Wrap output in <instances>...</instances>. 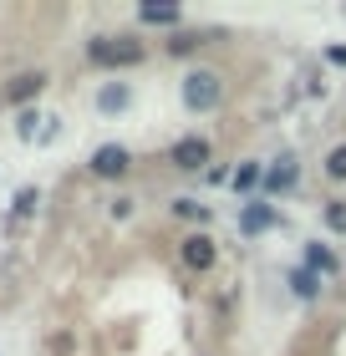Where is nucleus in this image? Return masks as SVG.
<instances>
[{
    "label": "nucleus",
    "mask_w": 346,
    "mask_h": 356,
    "mask_svg": "<svg viewBox=\"0 0 346 356\" xmlns=\"http://www.w3.org/2000/svg\"><path fill=\"white\" fill-rule=\"evenodd\" d=\"M127 163H133V158H127V148H118V143H107V148L92 153V173L97 178H123Z\"/></svg>",
    "instance_id": "nucleus-3"
},
{
    "label": "nucleus",
    "mask_w": 346,
    "mask_h": 356,
    "mask_svg": "<svg viewBox=\"0 0 346 356\" xmlns=\"http://www.w3.org/2000/svg\"><path fill=\"white\" fill-rule=\"evenodd\" d=\"M21 138H36V112H21V127H15Z\"/></svg>",
    "instance_id": "nucleus-18"
},
{
    "label": "nucleus",
    "mask_w": 346,
    "mask_h": 356,
    "mask_svg": "<svg viewBox=\"0 0 346 356\" xmlns=\"http://www.w3.org/2000/svg\"><path fill=\"white\" fill-rule=\"evenodd\" d=\"M331 61H336V67H346V46H331Z\"/></svg>",
    "instance_id": "nucleus-19"
},
{
    "label": "nucleus",
    "mask_w": 346,
    "mask_h": 356,
    "mask_svg": "<svg viewBox=\"0 0 346 356\" xmlns=\"http://www.w3.org/2000/svg\"><path fill=\"white\" fill-rule=\"evenodd\" d=\"M306 265L321 270V275H336V254L326 250V245H306Z\"/></svg>",
    "instance_id": "nucleus-9"
},
{
    "label": "nucleus",
    "mask_w": 346,
    "mask_h": 356,
    "mask_svg": "<svg viewBox=\"0 0 346 356\" xmlns=\"http://www.w3.org/2000/svg\"><path fill=\"white\" fill-rule=\"evenodd\" d=\"M290 290H295V296H301V300H310V296H316V290H321L316 270H290Z\"/></svg>",
    "instance_id": "nucleus-10"
},
{
    "label": "nucleus",
    "mask_w": 346,
    "mask_h": 356,
    "mask_svg": "<svg viewBox=\"0 0 346 356\" xmlns=\"http://www.w3.org/2000/svg\"><path fill=\"white\" fill-rule=\"evenodd\" d=\"M275 219H280V214H275L270 204H250V209H244V214H239V229H244V234H265V229H270Z\"/></svg>",
    "instance_id": "nucleus-7"
},
{
    "label": "nucleus",
    "mask_w": 346,
    "mask_h": 356,
    "mask_svg": "<svg viewBox=\"0 0 346 356\" xmlns=\"http://www.w3.org/2000/svg\"><path fill=\"white\" fill-rule=\"evenodd\" d=\"M87 56L97 61V67H138V61H143V46L127 41V36H118V41H112V36H97V41L87 46Z\"/></svg>",
    "instance_id": "nucleus-2"
},
{
    "label": "nucleus",
    "mask_w": 346,
    "mask_h": 356,
    "mask_svg": "<svg viewBox=\"0 0 346 356\" xmlns=\"http://www.w3.org/2000/svg\"><path fill=\"white\" fill-rule=\"evenodd\" d=\"M173 209H178V214H184V219H199V224L209 219V209H204V204H194V199H178Z\"/></svg>",
    "instance_id": "nucleus-15"
},
{
    "label": "nucleus",
    "mask_w": 346,
    "mask_h": 356,
    "mask_svg": "<svg viewBox=\"0 0 346 356\" xmlns=\"http://www.w3.org/2000/svg\"><path fill=\"white\" fill-rule=\"evenodd\" d=\"M184 265H194V270H209V265H214V239H204V234H189V239H184Z\"/></svg>",
    "instance_id": "nucleus-5"
},
{
    "label": "nucleus",
    "mask_w": 346,
    "mask_h": 356,
    "mask_svg": "<svg viewBox=\"0 0 346 356\" xmlns=\"http://www.w3.org/2000/svg\"><path fill=\"white\" fill-rule=\"evenodd\" d=\"M260 184V163H239V173H235V188L244 193V188H255Z\"/></svg>",
    "instance_id": "nucleus-13"
},
{
    "label": "nucleus",
    "mask_w": 346,
    "mask_h": 356,
    "mask_svg": "<svg viewBox=\"0 0 346 356\" xmlns=\"http://www.w3.org/2000/svg\"><path fill=\"white\" fill-rule=\"evenodd\" d=\"M173 163L189 168V173L204 168V163H209V143H204L199 133H194V138H178V143H173Z\"/></svg>",
    "instance_id": "nucleus-4"
},
{
    "label": "nucleus",
    "mask_w": 346,
    "mask_h": 356,
    "mask_svg": "<svg viewBox=\"0 0 346 356\" xmlns=\"http://www.w3.org/2000/svg\"><path fill=\"white\" fill-rule=\"evenodd\" d=\"M295 178H301V168H295V158H280V163L265 173V188L270 193H290L295 188Z\"/></svg>",
    "instance_id": "nucleus-6"
},
{
    "label": "nucleus",
    "mask_w": 346,
    "mask_h": 356,
    "mask_svg": "<svg viewBox=\"0 0 346 356\" xmlns=\"http://www.w3.org/2000/svg\"><path fill=\"white\" fill-rule=\"evenodd\" d=\"M326 224H331L336 234H346V204H331V209H326Z\"/></svg>",
    "instance_id": "nucleus-16"
},
{
    "label": "nucleus",
    "mask_w": 346,
    "mask_h": 356,
    "mask_svg": "<svg viewBox=\"0 0 346 356\" xmlns=\"http://www.w3.org/2000/svg\"><path fill=\"white\" fill-rule=\"evenodd\" d=\"M97 102H102V112H118V107H127V87H102Z\"/></svg>",
    "instance_id": "nucleus-12"
},
{
    "label": "nucleus",
    "mask_w": 346,
    "mask_h": 356,
    "mask_svg": "<svg viewBox=\"0 0 346 356\" xmlns=\"http://www.w3.org/2000/svg\"><path fill=\"white\" fill-rule=\"evenodd\" d=\"M219 97H224L219 72H189L184 76V107L189 112H214V107H219Z\"/></svg>",
    "instance_id": "nucleus-1"
},
{
    "label": "nucleus",
    "mask_w": 346,
    "mask_h": 356,
    "mask_svg": "<svg viewBox=\"0 0 346 356\" xmlns=\"http://www.w3.org/2000/svg\"><path fill=\"white\" fill-rule=\"evenodd\" d=\"M326 173H331V178H346V143H341V148H331V158H326Z\"/></svg>",
    "instance_id": "nucleus-14"
},
{
    "label": "nucleus",
    "mask_w": 346,
    "mask_h": 356,
    "mask_svg": "<svg viewBox=\"0 0 346 356\" xmlns=\"http://www.w3.org/2000/svg\"><path fill=\"white\" fill-rule=\"evenodd\" d=\"M138 15H143L148 26H173V21H178V10H173V6H143Z\"/></svg>",
    "instance_id": "nucleus-11"
},
{
    "label": "nucleus",
    "mask_w": 346,
    "mask_h": 356,
    "mask_svg": "<svg viewBox=\"0 0 346 356\" xmlns=\"http://www.w3.org/2000/svg\"><path fill=\"white\" fill-rule=\"evenodd\" d=\"M31 209H36V188H21L15 193V214H31Z\"/></svg>",
    "instance_id": "nucleus-17"
},
{
    "label": "nucleus",
    "mask_w": 346,
    "mask_h": 356,
    "mask_svg": "<svg viewBox=\"0 0 346 356\" xmlns=\"http://www.w3.org/2000/svg\"><path fill=\"white\" fill-rule=\"evenodd\" d=\"M46 87V76L41 72H26V76H15V82L6 87V97H10V102H26V97H36Z\"/></svg>",
    "instance_id": "nucleus-8"
}]
</instances>
